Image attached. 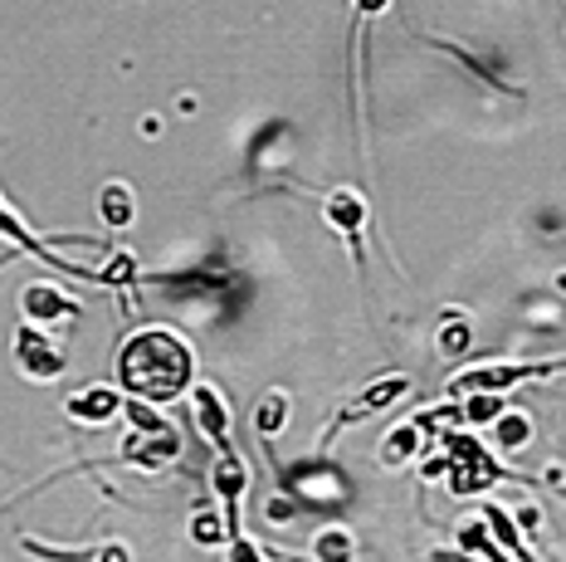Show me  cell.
<instances>
[{"label":"cell","instance_id":"9c48e42d","mask_svg":"<svg viewBox=\"0 0 566 562\" xmlns=\"http://www.w3.org/2000/svg\"><path fill=\"white\" fill-rule=\"evenodd\" d=\"M250 489V470H244L240 450H226L216 455V465H210V495H220L226 503V533L240 543V495Z\"/></svg>","mask_w":566,"mask_h":562},{"label":"cell","instance_id":"ba28073f","mask_svg":"<svg viewBox=\"0 0 566 562\" xmlns=\"http://www.w3.org/2000/svg\"><path fill=\"white\" fill-rule=\"evenodd\" d=\"M191 416H196V430L206 436L210 445H216V455H226L234 450V440H230V406H226V396H220V386H210V382H191Z\"/></svg>","mask_w":566,"mask_h":562},{"label":"cell","instance_id":"9a60e30c","mask_svg":"<svg viewBox=\"0 0 566 562\" xmlns=\"http://www.w3.org/2000/svg\"><path fill=\"white\" fill-rule=\"evenodd\" d=\"M483 519H489V529L499 533L503 553H509V558H527V543H523V538H517V523H513L509 513L499 509V503H483Z\"/></svg>","mask_w":566,"mask_h":562},{"label":"cell","instance_id":"8992f818","mask_svg":"<svg viewBox=\"0 0 566 562\" xmlns=\"http://www.w3.org/2000/svg\"><path fill=\"white\" fill-rule=\"evenodd\" d=\"M552 372H566V357H547V362H493V367H474L469 377H459L454 392H509V386H517V382L552 377Z\"/></svg>","mask_w":566,"mask_h":562},{"label":"cell","instance_id":"5bb4252c","mask_svg":"<svg viewBox=\"0 0 566 562\" xmlns=\"http://www.w3.org/2000/svg\"><path fill=\"white\" fill-rule=\"evenodd\" d=\"M283 420H289V396L283 392H269L264 402H259V412H254V430H259V440H274V430H283Z\"/></svg>","mask_w":566,"mask_h":562},{"label":"cell","instance_id":"52a82bcc","mask_svg":"<svg viewBox=\"0 0 566 562\" xmlns=\"http://www.w3.org/2000/svg\"><path fill=\"white\" fill-rule=\"evenodd\" d=\"M323 216H327V226H333L337 236L352 244V260H357V269L367 264V244H361V230H367V196L352 191V186H337V191L323 196Z\"/></svg>","mask_w":566,"mask_h":562},{"label":"cell","instance_id":"6da1fadb","mask_svg":"<svg viewBox=\"0 0 566 562\" xmlns=\"http://www.w3.org/2000/svg\"><path fill=\"white\" fill-rule=\"evenodd\" d=\"M191 377H196V357L171 327H142L117 353V382L137 402L167 406L191 392Z\"/></svg>","mask_w":566,"mask_h":562},{"label":"cell","instance_id":"8fae6325","mask_svg":"<svg viewBox=\"0 0 566 562\" xmlns=\"http://www.w3.org/2000/svg\"><path fill=\"white\" fill-rule=\"evenodd\" d=\"M64 412L74 416L78 426H103V420L123 416L127 406H123V396H117V386H93V392H84V396H69Z\"/></svg>","mask_w":566,"mask_h":562},{"label":"cell","instance_id":"7402d4cb","mask_svg":"<svg viewBox=\"0 0 566 562\" xmlns=\"http://www.w3.org/2000/svg\"><path fill=\"white\" fill-rule=\"evenodd\" d=\"M10 260H15V250H10V244H6V254H0V264H10Z\"/></svg>","mask_w":566,"mask_h":562},{"label":"cell","instance_id":"3957f363","mask_svg":"<svg viewBox=\"0 0 566 562\" xmlns=\"http://www.w3.org/2000/svg\"><path fill=\"white\" fill-rule=\"evenodd\" d=\"M10 357H15V372L25 382H59L69 367V343L59 327H40V323H25L15 333V347H10Z\"/></svg>","mask_w":566,"mask_h":562},{"label":"cell","instance_id":"ac0fdd59","mask_svg":"<svg viewBox=\"0 0 566 562\" xmlns=\"http://www.w3.org/2000/svg\"><path fill=\"white\" fill-rule=\"evenodd\" d=\"M527 436H533V426H527V416H499V445L503 450H513V445H523Z\"/></svg>","mask_w":566,"mask_h":562},{"label":"cell","instance_id":"30bf717a","mask_svg":"<svg viewBox=\"0 0 566 562\" xmlns=\"http://www.w3.org/2000/svg\"><path fill=\"white\" fill-rule=\"evenodd\" d=\"M20 309H25V323H40V327H74L78 323V299H69L64 289H54V284H30L25 294H20Z\"/></svg>","mask_w":566,"mask_h":562},{"label":"cell","instance_id":"44dd1931","mask_svg":"<svg viewBox=\"0 0 566 562\" xmlns=\"http://www.w3.org/2000/svg\"><path fill=\"white\" fill-rule=\"evenodd\" d=\"M352 6H357V15H367V20H371V15H381V10L391 6V0H352Z\"/></svg>","mask_w":566,"mask_h":562},{"label":"cell","instance_id":"d6986e66","mask_svg":"<svg viewBox=\"0 0 566 562\" xmlns=\"http://www.w3.org/2000/svg\"><path fill=\"white\" fill-rule=\"evenodd\" d=\"M313 553H317V558H352V538H347V529H327L323 538H317Z\"/></svg>","mask_w":566,"mask_h":562},{"label":"cell","instance_id":"7a4b0ae2","mask_svg":"<svg viewBox=\"0 0 566 562\" xmlns=\"http://www.w3.org/2000/svg\"><path fill=\"white\" fill-rule=\"evenodd\" d=\"M444 460L440 465H430L424 475H444L450 479V489L454 495H483L489 485H499V479H509V470H503L499 460H493L489 450H483L479 440H469V436H450L444 440Z\"/></svg>","mask_w":566,"mask_h":562},{"label":"cell","instance_id":"5b68a950","mask_svg":"<svg viewBox=\"0 0 566 562\" xmlns=\"http://www.w3.org/2000/svg\"><path fill=\"white\" fill-rule=\"evenodd\" d=\"M410 392V377H381V382H371L361 396H352L347 406L333 416V426H327V436H323V450L333 445L347 426H357V420H371V416H381V412H391V406L400 402V396Z\"/></svg>","mask_w":566,"mask_h":562},{"label":"cell","instance_id":"e0dca14e","mask_svg":"<svg viewBox=\"0 0 566 562\" xmlns=\"http://www.w3.org/2000/svg\"><path fill=\"white\" fill-rule=\"evenodd\" d=\"M499 416H503V392H474V402L464 406V420H474V426L499 420Z\"/></svg>","mask_w":566,"mask_h":562},{"label":"cell","instance_id":"2e32d148","mask_svg":"<svg viewBox=\"0 0 566 562\" xmlns=\"http://www.w3.org/2000/svg\"><path fill=\"white\" fill-rule=\"evenodd\" d=\"M459 548H464V553H474V558H509V553H503V543H493V538H489V519L464 523V529H459Z\"/></svg>","mask_w":566,"mask_h":562},{"label":"cell","instance_id":"7c38bea8","mask_svg":"<svg viewBox=\"0 0 566 562\" xmlns=\"http://www.w3.org/2000/svg\"><path fill=\"white\" fill-rule=\"evenodd\" d=\"M434 416H440V412H424V420H410V426L391 430V436H386V445H381V460H386V465H406V460H416L420 445H424V436H430V426H434Z\"/></svg>","mask_w":566,"mask_h":562},{"label":"cell","instance_id":"4fadbf2b","mask_svg":"<svg viewBox=\"0 0 566 562\" xmlns=\"http://www.w3.org/2000/svg\"><path fill=\"white\" fill-rule=\"evenodd\" d=\"M98 216L108 220L113 230H127L137 220V196H133V186L127 181H108L98 191Z\"/></svg>","mask_w":566,"mask_h":562},{"label":"cell","instance_id":"277c9868","mask_svg":"<svg viewBox=\"0 0 566 562\" xmlns=\"http://www.w3.org/2000/svg\"><path fill=\"white\" fill-rule=\"evenodd\" d=\"M0 240L10 244V250H20V254H34V260H44V264H54V269H64V274H74V279H84V284H108L113 289V274L108 269H84V264H74V260H59L54 254V244L50 240H40V236H30V226L15 216L6 201H0Z\"/></svg>","mask_w":566,"mask_h":562},{"label":"cell","instance_id":"ffe728a7","mask_svg":"<svg viewBox=\"0 0 566 562\" xmlns=\"http://www.w3.org/2000/svg\"><path fill=\"white\" fill-rule=\"evenodd\" d=\"M191 538H196V543H220L226 533H220L216 513H196V519H191Z\"/></svg>","mask_w":566,"mask_h":562}]
</instances>
